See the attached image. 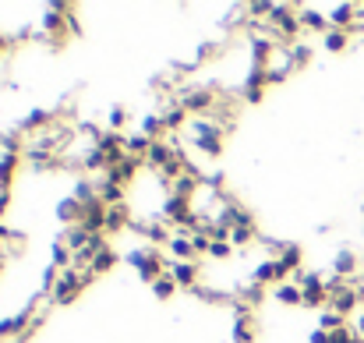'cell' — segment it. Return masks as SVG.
Returning <instances> with one entry per match:
<instances>
[{"instance_id": "cell-1", "label": "cell", "mask_w": 364, "mask_h": 343, "mask_svg": "<svg viewBox=\"0 0 364 343\" xmlns=\"http://www.w3.org/2000/svg\"><path fill=\"white\" fill-rule=\"evenodd\" d=\"M188 138H191V145H195L198 152H205L209 159H216V156L223 152L227 127L216 124L213 117H191V124H188Z\"/></svg>"}, {"instance_id": "cell-2", "label": "cell", "mask_w": 364, "mask_h": 343, "mask_svg": "<svg viewBox=\"0 0 364 343\" xmlns=\"http://www.w3.org/2000/svg\"><path fill=\"white\" fill-rule=\"evenodd\" d=\"M92 280H96V273H92V269H78V265H71V269H64V273H60V280L53 283L50 301H53V305H71L85 287H92Z\"/></svg>"}, {"instance_id": "cell-3", "label": "cell", "mask_w": 364, "mask_h": 343, "mask_svg": "<svg viewBox=\"0 0 364 343\" xmlns=\"http://www.w3.org/2000/svg\"><path fill=\"white\" fill-rule=\"evenodd\" d=\"M269 25L279 32L283 43H297L301 36V7H290V4H276L272 14H269Z\"/></svg>"}, {"instance_id": "cell-4", "label": "cell", "mask_w": 364, "mask_h": 343, "mask_svg": "<svg viewBox=\"0 0 364 343\" xmlns=\"http://www.w3.org/2000/svg\"><path fill=\"white\" fill-rule=\"evenodd\" d=\"M181 103H184V110L191 117H213L216 103H220V93L216 89H205V85H195V89H184Z\"/></svg>"}, {"instance_id": "cell-5", "label": "cell", "mask_w": 364, "mask_h": 343, "mask_svg": "<svg viewBox=\"0 0 364 343\" xmlns=\"http://www.w3.org/2000/svg\"><path fill=\"white\" fill-rule=\"evenodd\" d=\"M251 280H255V283H262V287H279V283H287V280H290V273H287V265H283L279 258H262V262L255 265Z\"/></svg>"}, {"instance_id": "cell-6", "label": "cell", "mask_w": 364, "mask_h": 343, "mask_svg": "<svg viewBox=\"0 0 364 343\" xmlns=\"http://www.w3.org/2000/svg\"><path fill=\"white\" fill-rule=\"evenodd\" d=\"M166 276L181 287V290H195L202 283V265L198 262H166Z\"/></svg>"}, {"instance_id": "cell-7", "label": "cell", "mask_w": 364, "mask_h": 343, "mask_svg": "<svg viewBox=\"0 0 364 343\" xmlns=\"http://www.w3.org/2000/svg\"><path fill=\"white\" fill-rule=\"evenodd\" d=\"M166 258L170 262H198V255H195V244H191V233H184V230H173V237L166 241Z\"/></svg>"}, {"instance_id": "cell-8", "label": "cell", "mask_w": 364, "mask_h": 343, "mask_svg": "<svg viewBox=\"0 0 364 343\" xmlns=\"http://www.w3.org/2000/svg\"><path fill=\"white\" fill-rule=\"evenodd\" d=\"M131 223H134V209H131V202H124V206H110V209H107V237L131 230Z\"/></svg>"}, {"instance_id": "cell-9", "label": "cell", "mask_w": 364, "mask_h": 343, "mask_svg": "<svg viewBox=\"0 0 364 343\" xmlns=\"http://www.w3.org/2000/svg\"><path fill=\"white\" fill-rule=\"evenodd\" d=\"M57 216H60L64 230H68V227H82V220H85V206L71 195V199H64V202L57 206Z\"/></svg>"}, {"instance_id": "cell-10", "label": "cell", "mask_w": 364, "mask_h": 343, "mask_svg": "<svg viewBox=\"0 0 364 343\" xmlns=\"http://www.w3.org/2000/svg\"><path fill=\"white\" fill-rule=\"evenodd\" d=\"M82 230H89V233H107V206H103L100 199L85 206V220H82Z\"/></svg>"}, {"instance_id": "cell-11", "label": "cell", "mask_w": 364, "mask_h": 343, "mask_svg": "<svg viewBox=\"0 0 364 343\" xmlns=\"http://www.w3.org/2000/svg\"><path fill=\"white\" fill-rule=\"evenodd\" d=\"M100 202L110 209V206H124L127 202V188L110 181V177H100Z\"/></svg>"}, {"instance_id": "cell-12", "label": "cell", "mask_w": 364, "mask_h": 343, "mask_svg": "<svg viewBox=\"0 0 364 343\" xmlns=\"http://www.w3.org/2000/svg\"><path fill=\"white\" fill-rule=\"evenodd\" d=\"M272 297L279 301V305H287V308H301L304 305V290L297 287V283H279V287H272Z\"/></svg>"}, {"instance_id": "cell-13", "label": "cell", "mask_w": 364, "mask_h": 343, "mask_svg": "<svg viewBox=\"0 0 364 343\" xmlns=\"http://www.w3.org/2000/svg\"><path fill=\"white\" fill-rule=\"evenodd\" d=\"M301 308H315V312L329 308V287H326V280H322V283L304 287V305H301Z\"/></svg>"}, {"instance_id": "cell-14", "label": "cell", "mask_w": 364, "mask_h": 343, "mask_svg": "<svg viewBox=\"0 0 364 343\" xmlns=\"http://www.w3.org/2000/svg\"><path fill=\"white\" fill-rule=\"evenodd\" d=\"M301 28H308V32H329V14H322L318 7H301Z\"/></svg>"}, {"instance_id": "cell-15", "label": "cell", "mask_w": 364, "mask_h": 343, "mask_svg": "<svg viewBox=\"0 0 364 343\" xmlns=\"http://www.w3.org/2000/svg\"><path fill=\"white\" fill-rule=\"evenodd\" d=\"M279 262L287 265V273H297V269H304V251H301V244H283V251H279Z\"/></svg>"}, {"instance_id": "cell-16", "label": "cell", "mask_w": 364, "mask_h": 343, "mask_svg": "<svg viewBox=\"0 0 364 343\" xmlns=\"http://www.w3.org/2000/svg\"><path fill=\"white\" fill-rule=\"evenodd\" d=\"M311 57H315V50L308 43H290V64H294V71H304L311 64Z\"/></svg>"}, {"instance_id": "cell-17", "label": "cell", "mask_w": 364, "mask_h": 343, "mask_svg": "<svg viewBox=\"0 0 364 343\" xmlns=\"http://www.w3.org/2000/svg\"><path fill=\"white\" fill-rule=\"evenodd\" d=\"M50 265H57V269H71V265H75V251H71L64 241H57V244L50 248Z\"/></svg>"}, {"instance_id": "cell-18", "label": "cell", "mask_w": 364, "mask_h": 343, "mask_svg": "<svg viewBox=\"0 0 364 343\" xmlns=\"http://www.w3.org/2000/svg\"><path fill=\"white\" fill-rule=\"evenodd\" d=\"M117 262H121V255H117L114 248H107V251H100V255L92 258V265H89V269H92L96 276H103V273H110V269H114Z\"/></svg>"}, {"instance_id": "cell-19", "label": "cell", "mask_w": 364, "mask_h": 343, "mask_svg": "<svg viewBox=\"0 0 364 343\" xmlns=\"http://www.w3.org/2000/svg\"><path fill=\"white\" fill-rule=\"evenodd\" d=\"M234 343H258V329H255V319H241L234 322Z\"/></svg>"}, {"instance_id": "cell-20", "label": "cell", "mask_w": 364, "mask_h": 343, "mask_svg": "<svg viewBox=\"0 0 364 343\" xmlns=\"http://www.w3.org/2000/svg\"><path fill=\"white\" fill-rule=\"evenodd\" d=\"M322 43H326V50H329V53H343V50L350 46V32H340V28H329Z\"/></svg>"}, {"instance_id": "cell-21", "label": "cell", "mask_w": 364, "mask_h": 343, "mask_svg": "<svg viewBox=\"0 0 364 343\" xmlns=\"http://www.w3.org/2000/svg\"><path fill=\"white\" fill-rule=\"evenodd\" d=\"M177 283L170 280V276H159L156 283H152V294H156V301H170V297H177Z\"/></svg>"}, {"instance_id": "cell-22", "label": "cell", "mask_w": 364, "mask_h": 343, "mask_svg": "<svg viewBox=\"0 0 364 343\" xmlns=\"http://www.w3.org/2000/svg\"><path fill=\"white\" fill-rule=\"evenodd\" d=\"M350 319H343V315H336L333 308H322L318 312V329H326V333H333V329H340V326H347Z\"/></svg>"}, {"instance_id": "cell-23", "label": "cell", "mask_w": 364, "mask_h": 343, "mask_svg": "<svg viewBox=\"0 0 364 343\" xmlns=\"http://www.w3.org/2000/svg\"><path fill=\"white\" fill-rule=\"evenodd\" d=\"M255 233H258V227H234L230 230V244H234V248H251Z\"/></svg>"}, {"instance_id": "cell-24", "label": "cell", "mask_w": 364, "mask_h": 343, "mask_svg": "<svg viewBox=\"0 0 364 343\" xmlns=\"http://www.w3.org/2000/svg\"><path fill=\"white\" fill-rule=\"evenodd\" d=\"M209 258H213V262H230V258H234V244H230V241H213Z\"/></svg>"}, {"instance_id": "cell-25", "label": "cell", "mask_w": 364, "mask_h": 343, "mask_svg": "<svg viewBox=\"0 0 364 343\" xmlns=\"http://www.w3.org/2000/svg\"><path fill=\"white\" fill-rule=\"evenodd\" d=\"M191 244H195V255H198V258H202V255L209 258V248H213V237H209V230H205V227L195 230V233H191Z\"/></svg>"}, {"instance_id": "cell-26", "label": "cell", "mask_w": 364, "mask_h": 343, "mask_svg": "<svg viewBox=\"0 0 364 343\" xmlns=\"http://www.w3.org/2000/svg\"><path fill=\"white\" fill-rule=\"evenodd\" d=\"M354 340H358L354 322H347V326H340V329H333V333H329V343H354Z\"/></svg>"}, {"instance_id": "cell-27", "label": "cell", "mask_w": 364, "mask_h": 343, "mask_svg": "<svg viewBox=\"0 0 364 343\" xmlns=\"http://www.w3.org/2000/svg\"><path fill=\"white\" fill-rule=\"evenodd\" d=\"M241 100L247 107H258L262 100H265V89H258V85H244L241 89Z\"/></svg>"}, {"instance_id": "cell-28", "label": "cell", "mask_w": 364, "mask_h": 343, "mask_svg": "<svg viewBox=\"0 0 364 343\" xmlns=\"http://www.w3.org/2000/svg\"><path fill=\"white\" fill-rule=\"evenodd\" d=\"M124 127H127V110H124V107H114V110H110V131H121L124 134Z\"/></svg>"}, {"instance_id": "cell-29", "label": "cell", "mask_w": 364, "mask_h": 343, "mask_svg": "<svg viewBox=\"0 0 364 343\" xmlns=\"http://www.w3.org/2000/svg\"><path fill=\"white\" fill-rule=\"evenodd\" d=\"M308 340H311V343H329V333H326V329H315Z\"/></svg>"}, {"instance_id": "cell-30", "label": "cell", "mask_w": 364, "mask_h": 343, "mask_svg": "<svg viewBox=\"0 0 364 343\" xmlns=\"http://www.w3.org/2000/svg\"><path fill=\"white\" fill-rule=\"evenodd\" d=\"M7 53V36H0V57Z\"/></svg>"}, {"instance_id": "cell-31", "label": "cell", "mask_w": 364, "mask_h": 343, "mask_svg": "<svg viewBox=\"0 0 364 343\" xmlns=\"http://www.w3.org/2000/svg\"><path fill=\"white\" fill-rule=\"evenodd\" d=\"M4 258H7V251H0V269H4Z\"/></svg>"}]
</instances>
